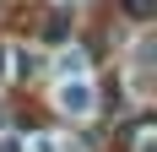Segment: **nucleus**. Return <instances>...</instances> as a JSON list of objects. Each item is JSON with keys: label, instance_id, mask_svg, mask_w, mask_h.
I'll return each mask as SVG.
<instances>
[{"label": "nucleus", "instance_id": "f257e3e1", "mask_svg": "<svg viewBox=\"0 0 157 152\" xmlns=\"http://www.w3.org/2000/svg\"><path fill=\"white\" fill-rule=\"evenodd\" d=\"M125 6H130L136 16H146V11H152V0H125Z\"/></svg>", "mask_w": 157, "mask_h": 152}]
</instances>
